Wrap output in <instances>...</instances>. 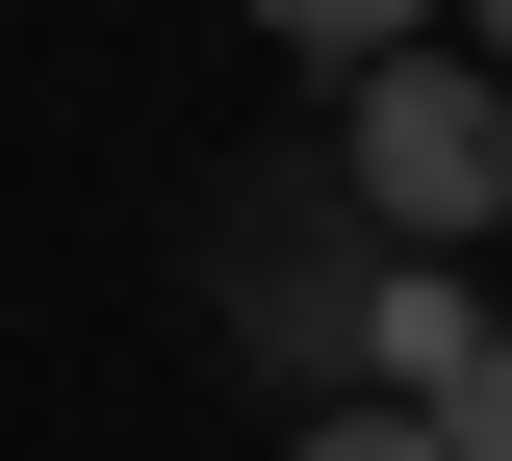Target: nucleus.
<instances>
[{
  "instance_id": "obj_1",
  "label": "nucleus",
  "mask_w": 512,
  "mask_h": 461,
  "mask_svg": "<svg viewBox=\"0 0 512 461\" xmlns=\"http://www.w3.org/2000/svg\"><path fill=\"white\" fill-rule=\"evenodd\" d=\"M308 154H333V205H359L384 257H461V231L512 205V77H487V52L436 26V52L333 77V129H308Z\"/></svg>"
},
{
  "instance_id": "obj_2",
  "label": "nucleus",
  "mask_w": 512,
  "mask_h": 461,
  "mask_svg": "<svg viewBox=\"0 0 512 461\" xmlns=\"http://www.w3.org/2000/svg\"><path fill=\"white\" fill-rule=\"evenodd\" d=\"M205 282H231V359H282L308 410H359V308H384V231L333 205V154H256L205 205Z\"/></svg>"
},
{
  "instance_id": "obj_3",
  "label": "nucleus",
  "mask_w": 512,
  "mask_h": 461,
  "mask_svg": "<svg viewBox=\"0 0 512 461\" xmlns=\"http://www.w3.org/2000/svg\"><path fill=\"white\" fill-rule=\"evenodd\" d=\"M231 26H256V52H308V77H384V52H436L461 0H231Z\"/></svg>"
},
{
  "instance_id": "obj_4",
  "label": "nucleus",
  "mask_w": 512,
  "mask_h": 461,
  "mask_svg": "<svg viewBox=\"0 0 512 461\" xmlns=\"http://www.w3.org/2000/svg\"><path fill=\"white\" fill-rule=\"evenodd\" d=\"M282 461H461L436 410H282Z\"/></svg>"
},
{
  "instance_id": "obj_5",
  "label": "nucleus",
  "mask_w": 512,
  "mask_h": 461,
  "mask_svg": "<svg viewBox=\"0 0 512 461\" xmlns=\"http://www.w3.org/2000/svg\"><path fill=\"white\" fill-rule=\"evenodd\" d=\"M436 436H461V461H512V333H487V385H461V410H436Z\"/></svg>"
},
{
  "instance_id": "obj_6",
  "label": "nucleus",
  "mask_w": 512,
  "mask_h": 461,
  "mask_svg": "<svg viewBox=\"0 0 512 461\" xmlns=\"http://www.w3.org/2000/svg\"><path fill=\"white\" fill-rule=\"evenodd\" d=\"M461 52H487V77H512V0H461Z\"/></svg>"
}]
</instances>
